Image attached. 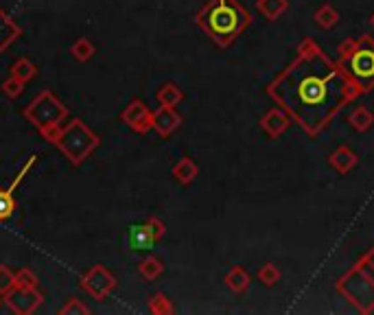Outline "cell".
Masks as SVG:
<instances>
[{
    "mask_svg": "<svg viewBox=\"0 0 374 315\" xmlns=\"http://www.w3.org/2000/svg\"><path fill=\"white\" fill-rule=\"evenodd\" d=\"M98 143H101L98 136L81 118H72L68 125H64L60 129V134L53 145L68 158L70 165L79 167L92 155V151L98 147Z\"/></svg>",
    "mask_w": 374,
    "mask_h": 315,
    "instance_id": "6",
    "label": "cell"
},
{
    "mask_svg": "<svg viewBox=\"0 0 374 315\" xmlns=\"http://www.w3.org/2000/svg\"><path fill=\"white\" fill-rule=\"evenodd\" d=\"M3 92L7 99H18L22 92H24V82H20L18 77H7L5 82H3Z\"/></svg>",
    "mask_w": 374,
    "mask_h": 315,
    "instance_id": "27",
    "label": "cell"
},
{
    "mask_svg": "<svg viewBox=\"0 0 374 315\" xmlns=\"http://www.w3.org/2000/svg\"><path fill=\"white\" fill-rule=\"evenodd\" d=\"M11 74H13V77H18L20 82L29 84L31 79H35V77H38V66H35L31 60L22 57V60H18V62L11 66Z\"/></svg>",
    "mask_w": 374,
    "mask_h": 315,
    "instance_id": "24",
    "label": "cell"
},
{
    "mask_svg": "<svg viewBox=\"0 0 374 315\" xmlns=\"http://www.w3.org/2000/svg\"><path fill=\"white\" fill-rule=\"evenodd\" d=\"M120 121L125 125H130L132 131H136V134H140V136H144L147 131L154 129V112L149 110L140 99L130 101L128 108L120 112Z\"/></svg>",
    "mask_w": 374,
    "mask_h": 315,
    "instance_id": "10",
    "label": "cell"
},
{
    "mask_svg": "<svg viewBox=\"0 0 374 315\" xmlns=\"http://www.w3.org/2000/svg\"><path fill=\"white\" fill-rule=\"evenodd\" d=\"M267 94L311 138L322 134L348 103L361 96L341 66L311 38L300 42L291 64L267 86Z\"/></svg>",
    "mask_w": 374,
    "mask_h": 315,
    "instance_id": "1",
    "label": "cell"
},
{
    "mask_svg": "<svg viewBox=\"0 0 374 315\" xmlns=\"http://www.w3.org/2000/svg\"><path fill=\"white\" fill-rule=\"evenodd\" d=\"M313 22L319 26V29H324V31H329V29H333V26L339 22V11L333 7V5H322L315 13H313Z\"/></svg>",
    "mask_w": 374,
    "mask_h": 315,
    "instance_id": "22",
    "label": "cell"
},
{
    "mask_svg": "<svg viewBox=\"0 0 374 315\" xmlns=\"http://www.w3.org/2000/svg\"><path fill=\"white\" fill-rule=\"evenodd\" d=\"M156 101H158V105H162V108H176V105H180L184 101V92L180 90V86L166 82L156 92Z\"/></svg>",
    "mask_w": 374,
    "mask_h": 315,
    "instance_id": "18",
    "label": "cell"
},
{
    "mask_svg": "<svg viewBox=\"0 0 374 315\" xmlns=\"http://www.w3.org/2000/svg\"><path fill=\"white\" fill-rule=\"evenodd\" d=\"M20 35H22L20 26L3 9H0V52H5Z\"/></svg>",
    "mask_w": 374,
    "mask_h": 315,
    "instance_id": "16",
    "label": "cell"
},
{
    "mask_svg": "<svg viewBox=\"0 0 374 315\" xmlns=\"http://www.w3.org/2000/svg\"><path fill=\"white\" fill-rule=\"evenodd\" d=\"M96 52V46L88 40V38H77L72 44H70V55L77 60L79 64H86L94 57Z\"/></svg>",
    "mask_w": 374,
    "mask_h": 315,
    "instance_id": "23",
    "label": "cell"
},
{
    "mask_svg": "<svg viewBox=\"0 0 374 315\" xmlns=\"http://www.w3.org/2000/svg\"><path fill=\"white\" fill-rule=\"evenodd\" d=\"M3 302L18 315H31L44 304V294L38 287H13L3 296Z\"/></svg>",
    "mask_w": 374,
    "mask_h": 315,
    "instance_id": "9",
    "label": "cell"
},
{
    "mask_svg": "<svg viewBox=\"0 0 374 315\" xmlns=\"http://www.w3.org/2000/svg\"><path fill=\"white\" fill-rule=\"evenodd\" d=\"M370 24H372V26H374V13H372V16H370Z\"/></svg>",
    "mask_w": 374,
    "mask_h": 315,
    "instance_id": "31",
    "label": "cell"
},
{
    "mask_svg": "<svg viewBox=\"0 0 374 315\" xmlns=\"http://www.w3.org/2000/svg\"><path fill=\"white\" fill-rule=\"evenodd\" d=\"M149 311H152L154 315H171L176 309H173L171 300L164 294H156L149 298Z\"/></svg>",
    "mask_w": 374,
    "mask_h": 315,
    "instance_id": "26",
    "label": "cell"
},
{
    "mask_svg": "<svg viewBox=\"0 0 374 315\" xmlns=\"http://www.w3.org/2000/svg\"><path fill=\"white\" fill-rule=\"evenodd\" d=\"M259 280L265 284V287H273V284H278L280 278H283V272L278 270V265H273V262H265V265H261L259 270Z\"/></svg>",
    "mask_w": 374,
    "mask_h": 315,
    "instance_id": "25",
    "label": "cell"
},
{
    "mask_svg": "<svg viewBox=\"0 0 374 315\" xmlns=\"http://www.w3.org/2000/svg\"><path fill=\"white\" fill-rule=\"evenodd\" d=\"M195 22L219 48H228L249 26L252 16L239 0H208L197 11Z\"/></svg>",
    "mask_w": 374,
    "mask_h": 315,
    "instance_id": "2",
    "label": "cell"
},
{
    "mask_svg": "<svg viewBox=\"0 0 374 315\" xmlns=\"http://www.w3.org/2000/svg\"><path fill=\"white\" fill-rule=\"evenodd\" d=\"M13 287H16V274L7 265H0V296L11 292Z\"/></svg>",
    "mask_w": 374,
    "mask_h": 315,
    "instance_id": "28",
    "label": "cell"
},
{
    "mask_svg": "<svg viewBox=\"0 0 374 315\" xmlns=\"http://www.w3.org/2000/svg\"><path fill=\"white\" fill-rule=\"evenodd\" d=\"M33 165H38V155L35 153L27 158V162L22 165V169L18 171V175L13 177V182L9 184V187L5 191H0V221H7L16 213V191H18V187L22 184L24 175L31 171Z\"/></svg>",
    "mask_w": 374,
    "mask_h": 315,
    "instance_id": "11",
    "label": "cell"
},
{
    "mask_svg": "<svg viewBox=\"0 0 374 315\" xmlns=\"http://www.w3.org/2000/svg\"><path fill=\"white\" fill-rule=\"evenodd\" d=\"M24 118H27L48 143H55L60 129L64 127L62 123L68 118V108L57 99V94H53L51 90H44L24 108Z\"/></svg>",
    "mask_w": 374,
    "mask_h": 315,
    "instance_id": "5",
    "label": "cell"
},
{
    "mask_svg": "<svg viewBox=\"0 0 374 315\" xmlns=\"http://www.w3.org/2000/svg\"><path fill=\"white\" fill-rule=\"evenodd\" d=\"M182 125V116L176 112V108H160L154 112V131L160 138H169L173 131H178Z\"/></svg>",
    "mask_w": 374,
    "mask_h": 315,
    "instance_id": "13",
    "label": "cell"
},
{
    "mask_svg": "<svg viewBox=\"0 0 374 315\" xmlns=\"http://www.w3.org/2000/svg\"><path fill=\"white\" fill-rule=\"evenodd\" d=\"M329 165L339 173V175H348L357 165H359V155L351 149V147H337L335 151L329 153Z\"/></svg>",
    "mask_w": 374,
    "mask_h": 315,
    "instance_id": "14",
    "label": "cell"
},
{
    "mask_svg": "<svg viewBox=\"0 0 374 315\" xmlns=\"http://www.w3.org/2000/svg\"><path fill=\"white\" fill-rule=\"evenodd\" d=\"M138 274L147 280V282H154L158 280L162 274H164V265H162V260L158 256H147L140 265H138Z\"/></svg>",
    "mask_w": 374,
    "mask_h": 315,
    "instance_id": "21",
    "label": "cell"
},
{
    "mask_svg": "<svg viewBox=\"0 0 374 315\" xmlns=\"http://www.w3.org/2000/svg\"><path fill=\"white\" fill-rule=\"evenodd\" d=\"M226 284H228V289L230 292H234V294H245L247 289H249V284H252V278H249V274H247V270L245 267H241V265H234L228 274H226Z\"/></svg>",
    "mask_w": 374,
    "mask_h": 315,
    "instance_id": "17",
    "label": "cell"
},
{
    "mask_svg": "<svg viewBox=\"0 0 374 315\" xmlns=\"http://www.w3.org/2000/svg\"><path fill=\"white\" fill-rule=\"evenodd\" d=\"M171 173H173V177H176L182 187H188V184H193L195 179H197V175H199V167H197V162L193 160V158H188V155H182L180 160L173 165V169H171Z\"/></svg>",
    "mask_w": 374,
    "mask_h": 315,
    "instance_id": "15",
    "label": "cell"
},
{
    "mask_svg": "<svg viewBox=\"0 0 374 315\" xmlns=\"http://www.w3.org/2000/svg\"><path fill=\"white\" fill-rule=\"evenodd\" d=\"M256 9L273 22L289 9V0H256Z\"/></svg>",
    "mask_w": 374,
    "mask_h": 315,
    "instance_id": "20",
    "label": "cell"
},
{
    "mask_svg": "<svg viewBox=\"0 0 374 315\" xmlns=\"http://www.w3.org/2000/svg\"><path fill=\"white\" fill-rule=\"evenodd\" d=\"M291 123H293L291 116L280 108V105H276V108H271L269 112H265L261 116V121H259L261 129L265 131L269 138H280Z\"/></svg>",
    "mask_w": 374,
    "mask_h": 315,
    "instance_id": "12",
    "label": "cell"
},
{
    "mask_svg": "<svg viewBox=\"0 0 374 315\" xmlns=\"http://www.w3.org/2000/svg\"><path fill=\"white\" fill-rule=\"evenodd\" d=\"M337 294L355 311L368 315L374 311V262L363 254L337 282Z\"/></svg>",
    "mask_w": 374,
    "mask_h": 315,
    "instance_id": "4",
    "label": "cell"
},
{
    "mask_svg": "<svg viewBox=\"0 0 374 315\" xmlns=\"http://www.w3.org/2000/svg\"><path fill=\"white\" fill-rule=\"evenodd\" d=\"M79 287L94 300H106L116 289V276L106 265H92L79 276Z\"/></svg>",
    "mask_w": 374,
    "mask_h": 315,
    "instance_id": "7",
    "label": "cell"
},
{
    "mask_svg": "<svg viewBox=\"0 0 374 315\" xmlns=\"http://www.w3.org/2000/svg\"><path fill=\"white\" fill-rule=\"evenodd\" d=\"M164 234H166V226L158 217H149L144 223H134L128 234L130 250H134V252L154 250V245L162 239Z\"/></svg>",
    "mask_w": 374,
    "mask_h": 315,
    "instance_id": "8",
    "label": "cell"
},
{
    "mask_svg": "<svg viewBox=\"0 0 374 315\" xmlns=\"http://www.w3.org/2000/svg\"><path fill=\"white\" fill-rule=\"evenodd\" d=\"M60 313L62 315H86V313H90V309L86 306V304H81V300L79 298H70L62 309H60Z\"/></svg>",
    "mask_w": 374,
    "mask_h": 315,
    "instance_id": "29",
    "label": "cell"
},
{
    "mask_svg": "<svg viewBox=\"0 0 374 315\" xmlns=\"http://www.w3.org/2000/svg\"><path fill=\"white\" fill-rule=\"evenodd\" d=\"M337 64L351 79L359 94L374 90V38L363 33L361 38H348L337 46Z\"/></svg>",
    "mask_w": 374,
    "mask_h": 315,
    "instance_id": "3",
    "label": "cell"
},
{
    "mask_svg": "<svg viewBox=\"0 0 374 315\" xmlns=\"http://www.w3.org/2000/svg\"><path fill=\"white\" fill-rule=\"evenodd\" d=\"M16 284L18 287H38V276L31 270L24 267L16 274Z\"/></svg>",
    "mask_w": 374,
    "mask_h": 315,
    "instance_id": "30",
    "label": "cell"
},
{
    "mask_svg": "<svg viewBox=\"0 0 374 315\" xmlns=\"http://www.w3.org/2000/svg\"><path fill=\"white\" fill-rule=\"evenodd\" d=\"M348 125L355 131H359V134H363V131H368L374 125V114L366 108V105H359V108H355L348 114Z\"/></svg>",
    "mask_w": 374,
    "mask_h": 315,
    "instance_id": "19",
    "label": "cell"
}]
</instances>
